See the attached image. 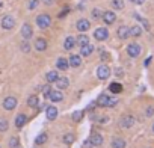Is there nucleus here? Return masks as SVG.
<instances>
[{"instance_id":"f257e3e1","label":"nucleus","mask_w":154,"mask_h":148,"mask_svg":"<svg viewBox=\"0 0 154 148\" xmlns=\"http://www.w3.org/2000/svg\"><path fill=\"white\" fill-rule=\"evenodd\" d=\"M36 24H38V27H41V29H47V27L51 24V18H50V15H47V14H41V15H38V18H36Z\"/></svg>"},{"instance_id":"f03ea898","label":"nucleus","mask_w":154,"mask_h":148,"mask_svg":"<svg viewBox=\"0 0 154 148\" xmlns=\"http://www.w3.org/2000/svg\"><path fill=\"white\" fill-rule=\"evenodd\" d=\"M97 76H98V79H101V80H107L109 76H110V68H109L107 65H100V66L97 68Z\"/></svg>"},{"instance_id":"7ed1b4c3","label":"nucleus","mask_w":154,"mask_h":148,"mask_svg":"<svg viewBox=\"0 0 154 148\" xmlns=\"http://www.w3.org/2000/svg\"><path fill=\"white\" fill-rule=\"evenodd\" d=\"M107 36H109V32H107L106 27H98L94 32V38L97 41H104V39H107Z\"/></svg>"},{"instance_id":"20e7f679","label":"nucleus","mask_w":154,"mask_h":148,"mask_svg":"<svg viewBox=\"0 0 154 148\" xmlns=\"http://www.w3.org/2000/svg\"><path fill=\"white\" fill-rule=\"evenodd\" d=\"M14 26H15V21H14V18H12L11 15H5V17L2 18V27H3V29L9 30V29H12Z\"/></svg>"},{"instance_id":"39448f33","label":"nucleus","mask_w":154,"mask_h":148,"mask_svg":"<svg viewBox=\"0 0 154 148\" xmlns=\"http://www.w3.org/2000/svg\"><path fill=\"white\" fill-rule=\"evenodd\" d=\"M127 53H128V56H131V57H137V56L140 54V47H139V44H128Z\"/></svg>"},{"instance_id":"423d86ee","label":"nucleus","mask_w":154,"mask_h":148,"mask_svg":"<svg viewBox=\"0 0 154 148\" xmlns=\"http://www.w3.org/2000/svg\"><path fill=\"white\" fill-rule=\"evenodd\" d=\"M3 107L6 110H12L17 107V98L15 97H6L5 101H3Z\"/></svg>"},{"instance_id":"0eeeda50","label":"nucleus","mask_w":154,"mask_h":148,"mask_svg":"<svg viewBox=\"0 0 154 148\" xmlns=\"http://www.w3.org/2000/svg\"><path fill=\"white\" fill-rule=\"evenodd\" d=\"M101 18H103V21H104L106 24H113L115 20H116V15H115V12L107 11V12H104V14L101 15Z\"/></svg>"},{"instance_id":"6e6552de","label":"nucleus","mask_w":154,"mask_h":148,"mask_svg":"<svg viewBox=\"0 0 154 148\" xmlns=\"http://www.w3.org/2000/svg\"><path fill=\"white\" fill-rule=\"evenodd\" d=\"M75 27H77V30H79V32H86V30L91 27V23H89L88 20L82 18V20H79V21H77Z\"/></svg>"},{"instance_id":"1a4fd4ad","label":"nucleus","mask_w":154,"mask_h":148,"mask_svg":"<svg viewBox=\"0 0 154 148\" xmlns=\"http://www.w3.org/2000/svg\"><path fill=\"white\" fill-rule=\"evenodd\" d=\"M32 33H33V30H32V26L30 24H23V27H21V36L24 38V39H29V38H32Z\"/></svg>"},{"instance_id":"9d476101","label":"nucleus","mask_w":154,"mask_h":148,"mask_svg":"<svg viewBox=\"0 0 154 148\" xmlns=\"http://www.w3.org/2000/svg\"><path fill=\"white\" fill-rule=\"evenodd\" d=\"M116 33H118V38H119V39H127V38L130 36V27L121 26V27L116 30Z\"/></svg>"},{"instance_id":"9b49d317","label":"nucleus","mask_w":154,"mask_h":148,"mask_svg":"<svg viewBox=\"0 0 154 148\" xmlns=\"http://www.w3.org/2000/svg\"><path fill=\"white\" fill-rule=\"evenodd\" d=\"M45 116H47V119H48V121L56 119V116H57V109H56L54 106H48V107H47V110H45Z\"/></svg>"},{"instance_id":"f8f14e48","label":"nucleus","mask_w":154,"mask_h":148,"mask_svg":"<svg viewBox=\"0 0 154 148\" xmlns=\"http://www.w3.org/2000/svg\"><path fill=\"white\" fill-rule=\"evenodd\" d=\"M133 124H134V118H133L131 115H124V116H122V119H121V125H122V127L130 128Z\"/></svg>"},{"instance_id":"ddd939ff","label":"nucleus","mask_w":154,"mask_h":148,"mask_svg":"<svg viewBox=\"0 0 154 148\" xmlns=\"http://www.w3.org/2000/svg\"><path fill=\"white\" fill-rule=\"evenodd\" d=\"M35 48H36L38 51H44V50L47 48V41H45L44 38L35 39Z\"/></svg>"},{"instance_id":"4468645a","label":"nucleus","mask_w":154,"mask_h":148,"mask_svg":"<svg viewBox=\"0 0 154 148\" xmlns=\"http://www.w3.org/2000/svg\"><path fill=\"white\" fill-rule=\"evenodd\" d=\"M92 51H94V45H91L89 42L80 47V54H82V56H89Z\"/></svg>"},{"instance_id":"2eb2a0df","label":"nucleus","mask_w":154,"mask_h":148,"mask_svg":"<svg viewBox=\"0 0 154 148\" xmlns=\"http://www.w3.org/2000/svg\"><path fill=\"white\" fill-rule=\"evenodd\" d=\"M48 98H50L51 101L57 103V101H62L63 95H62V92H60V91L57 89V91H51V92H50V95H48Z\"/></svg>"},{"instance_id":"dca6fc26","label":"nucleus","mask_w":154,"mask_h":148,"mask_svg":"<svg viewBox=\"0 0 154 148\" xmlns=\"http://www.w3.org/2000/svg\"><path fill=\"white\" fill-rule=\"evenodd\" d=\"M91 143H92V146H100V145L103 143V137H101V134H98V133H92V136H91Z\"/></svg>"},{"instance_id":"f3484780","label":"nucleus","mask_w":154,"mask_h":148,"mask_svg":"<svg viewBox=\"0 0 154 148\" xmlns=\"http://www.w3.org/2000/svg\"><path fill=\"white\" fill-rule=\"evenodd\" d=\"M68 63H69L71 66H79V65L82 63V57H80L79 54H71V57L68 59Z\"/></svg>"},{"instance_id":"a211bd4d","label":"nucleus","mask_w":154,"mask_h":148,"mask_svg":"<svg viewBox=\"0 0 154 148\" xmlns=\"http://www.w3.org/2000/svg\"><path fill=\"white\" fill-rule=\"evenodd\" d=\"M26 121H27V116L23 115V113H20V115L15 118V127H17V128H23V125L26 124Z\"/></svg>"},{"instance_id":"6ab92c4d","label":"nucleus","mask_w":154,"mask_h":148,"mask_svg":"<svg viewBox=\"0 0 154 148\" xmlns=\"http://www.w3.org/2000/svg\"><path fill=\"white\" fill-rule=\"evenodd\" d=\"M56 66H57L59 69L65 71V69H68L69 63H68V60H66L65 57H59V59H57V62H56Z\"/></svg>"},{"instance_id":"aec40b11","label":"nucleus","mask_w":154,"mask_h":148,"mask_svg":"<svg viewBox=\"0 0 154 148\" xmlns=\"http://www.w3.org/2000/svg\"><path fill=\"white\" fill-rule=\"evenodd\" d=\"M74 45H75V39L72 36H66V39L63 42V48L65 50H71V48H74Z\"/></svg>"},{"instance_id":"412c9836","label":"nucleus","mask_w":154,"mask_h":148,"mask_svg":"<svg viewBox=\"0 0 154 148\" xmlns=\"http://www.w3.org/2000/svg\"><path fill=\"white\" fill-rule=\"evenodd\" d=\"M45 79H47L48 83H53V82H56V80L59 79V72H57V71H50V72H47Z\"/></svg>"},{"instance_id":"4be33fe9","label":"nucleus","mask_w":154,"mask_h":148,"mask_svg":"<svg viewBox=\"0 0 154 148\" xmlns=\"http://www.w3.org/2000/svg\"><path fill=\"white\" fill-rule=\"evenodd\" d=\"M56 85H57V88H59V89H65V88H68L69 82H68V79H66V77H59V79L56 80Z\"/></svg>"},{"instance_id":"5701e85b","label":"nucleus","mask_w":154,"mask_h":148,"mask_svg":"<svg viewBox=\"0 0 154 148\" xmlns=\"http://www.w3.org/2000/svg\"><path fill=\"white\" fill-rule=\"evenodd\" d=\"M109 89H110L112 94H119V92H122V85L118 83V82H113V83L109 86Z\"/></svg>"},{"instance_id":"b1692460","label":"nucleus","mask_w":154,"mask_h":148,"mask_svg":"<svg viewBox=\"0 0 154 148\" xmlns=\"http://www.w3.org/2000/svg\"><path fill=\"white\" fill-rule=\"evenodd\" d=\"M107 101H109V97H107L106 94H101V95L98 97V100H97V106L106 107V106H107Z\"/></svg>"},{"instance_id":"393cba45","label":"nucleus","mask_w":154,"mask_h":148,"mask_svg":"<svg viewBox=\"0 0 154 148\" xmlns=\"http://www.w3.org/2000/svg\"><path fill=\"white\" fill-rule=\"evenodd\" d=\"M112 148H125V140L119 139V137H115L112 140Z\"/></svg>"},{"instance_id":"a878e982","label":"nucleus","mask_w":154,"mask_h":148,"mask_svg":"<svg viewBox=\"0 0 154 148\" xmlns=\"http://www.w3.org/2000/svg\"><path fill=\"white\" fill-rule=\"evenodd\" d=\"M38 103H39V100H38L36 95H32V97H29V100H27V106H29V107H36Z\"/></svg>"},{"instance_id":"bb28decb","label":"nucleus","mask_w":154,"mask_h":148,"mask_svg":"<svg viewBox=\"0 0 154 148\" xmlns=\"http://www.w3.org/2000/svg\"><path fill=\"white\" fill-rule=\"evenodd\" d=\"M45 142H47V133H41V134H38L36 139H35V143H38V145H42V143H45Z\"/></svg>"},{"instance_id":"cd10ccee","label":"nucleus","mask_w":154,"mask_h":148,"mask_svg":"<svg viewBox=\"0 0 154 148\" xmlns=\"http://www.w3.org/2000/svg\"><path fill=\"white\" fill-rule=\"evenodd\" d=\"M75 42H77V44H79V45L82 47V45H85V44H88V42H89V38H88L86 35H83V33H82L79 38L75 39Z\"/></svg>"},{"instance_id":"c85d7f7f","label":"nucleus","mask_w":154,"mask_h":148,"mask_svg":"<svg viewBox=\"0 0 154 148\" xmlns=\"http://www.w3.org/2000/svg\"><path fill=\"white\" fill-rule=\"evenodd\" d=\"M140 33H142V29L139 27V26H133L131 29H130V36H140Z\"/></svg>"},{"instance_id":"c756f323","label":"nucleus","mask_w":154,"mask_h":148,"mask_svg":"<svg viewBox=\"0 0 154 148\" xmlns=\"http://www.w3.org/2000/svg\"><path fill=\"white\" fill-rule=\"evenodd\" d=\"M74 139H75V136L71 134V133H66V134L63 136V142H65L66 145H71V143L74 142Z\"/></svg>"},{"instance_id":"7c9ffc66","label":"nucleus","mask_w":154,"mask_h":148,"mask_svg":"<svg viewBox=\"0 0 154 148\" xmlns=\"http://www.w3.org/2000/svg\"><path fill=\"white\" fill-rule=\"evenodd\" d=\"M82 118H83V112H82V110H75V112L72 113V119H74L75 122H79Z\"/></svg>"},{"instance_id":"2f4dec72","label":"nucleus","mask_w":154,"mask_h":148,"mask_svg":"<svg viewBox=\"0 0 154 148\" xmlns=\"http://www.w3.org/2000/svg\"><path fill=\"white\" fill-rule=\"evenodd\" d=\"M112 6L115 9H122L124 8V2L122 0H112Z\"/></svg>"},{"instance_id":"473e14b6","label":"nucleus","mask_w":154,"mask_h":148,"mask_svg":"<svg viewBox=\"0 0 154 148\" xmlns=\"http://www.w3.org/2000/svg\"><path fill=\"white\" fill-rule=\"evenodd\" d=\"M8 130V121L5 118H0V131H6Z\"/></svg>"},{"instance_id":"72a5a7b5","label":"nucleus","mask_w":154,"mask_h":148,"mask_svg":"<svg viewBox=\"0 0 154 148\" xmlns=\"http://www.w3.org/2000/svg\"><path fill=\"white\" fill-rule=\"evenodd\" d=\"M50 92H51V86H50V85H45V86L42 88V95L47 98V97L50 95Z\"/></svg>"},{"instance_id":"f704fd0d","label":"nucleus","mask_w":154,"mask_h":148,"mask_svg":"<svg viewBox=\"0 0 154 148\" xmlns=\"http://www.w3.org/2000/svg\"><path fill=\"white\" fill-rule=\"evenodd\" d=\"M9 146H11V148H17V146H18V137H11Z\"/></svg>"},{"instance_id":"c9c22d12","label":"nucleus","mask_w":154,"mask_h":148,"mask_svg":"<svg viewBox=\"0 0 154 148\" xmlns=\"http://www.w3.org/2000/svg\"><path fill=\"white\" fill-rule=\"evenodd\" d=\"M115 104H118V100H116V98H109V101H107V106H106V107H113Z\"/></svg>"},{"instance_id":"e433bc0d","label":"nucleus","mask_w":154,"mask_h":148,"mask_svg":"<svg viewBox=\"0 0 154 148\" xmlns=\"http://www.w3.org/2000/svg\"><path fill=\"white\" fill-rule=\"evenodd\" d=\"M101 15H103V14H101V11H100V9H94V11H92V17H94L95 20H97V18H100Z\"/></svg>"},{"instance_id":"4c0bfd02","label":"nucleus","mask_w":154,"mask_h":148,"mask_svg":"<svg viewBox=\"0 0 154 148\" xmlns=\"http://www.w3.org/2000/svg\"><path fill=\"white\" fill-rule=\"evenodd\" d=\"M21 50H23L24 53H27V51L30 50V47H29V44H27V42H24V44H21Z\"/></svg>"},{"instance_id":"58836bf2","label":"nucleus","mask_w":154,"mask_h":148,"mask_svg":"<svg viewBox=\"0 0 154 148\" xmlns=\"http://www.w3.org/2000/svg\"><path fill=\"white\" fill-rule=\"evenodd\" d=\"M38 3H39L38 0H32V2H30V5H29V8H30V9H35V8L38 6Z\"/></svg>"},{"instance_id":"ea45409f","label":"nucleus","mask_w":154,"mask_h":148,"mask_svg":"<svg viewBox=\"0 0 154 148\" xmlns=\"http://www.w3.org/2000/svg\"><path fill=\"white\" fill-rule=\"evenodd\" d=\"M152 113H154V109H152V107H148V109H146V115H148V116H151Z\"/></svg>"},{"instance_id":"a19ab883","label":"nucleus","mask_w":154,"mask_h":148,"mask_svg":"<svg viewBox=\"0 0 154 148\" xmlns=\"http://www.w3.org/2000/svg\"><path fill=\"white\" fill-rule=\"evenodd\" d=\"M83 148H92V143H91V140H86V142H85V145H83Z\"/></svg>"},{"instance_id":"79ce46f5","label":"nucleus","mask_w":154,"mask_h":148,"mask_svg":"<svg viewBox=\"0 0 154 148\" xmlns=\"http://www.w3.org/2000/svg\"><path fill=\"white\" fill-rule=\"evenodd\" d=\"M131 2H133V3H136V5H142V3L145 2V0H131Z\"/></svg>"},{"instance_id":"37998d69","label":"nucleus","mask_w":154,"mask_h":148,"mask_svg":"<svg viewBox=\"0 0 154 148\" xmlns=\"http://www.w3.org/2000/svg\"><path fill=\"white\" fill-rule=\"evenodd\" d=\"M101 59H103V60L109 59V54H107V53H101Z\"/></svg>"},{"instance_id":"c03bdc74","label":"nucleus","mask_w":154,"mask_h":148,"mask_svg":"<svg viewBox=\"0 0 154 148\" xmlns=\"http://www.w3.org/2000/svg\"><path fill=\"white\" fill-rule=\"evenodd\" d=\"M66 12H68V8H65V9L62 11V14H60L59 17H65V15H66Z\"/></svg>"},{"instance_id":"a18cd8bd","label":"nucleus","mask_w":154,"mask_h":148,"mask_svg":"<svg viewBox=\"0 0 154 148\" xmlns=\"http://www.w3.org/2000/svg\"><path fill=\"white\" fill-rule=\"evenodd\" d=\"M149 63H151V57H148V59H146V60H145V65H146V66H148V65H149Z\"/></svg>"},{"instance_id":"49530a36","label":"nucleus","mask_w":154,"mask_h":148,"mask_svg":"<svg viewBox=\"0 0 154 148\" xmlns=\"http://www.w3.org/2000/svg\"><path fill=\"white\" fill-rule=\"evenodd\" d=\"M42 2H44V3H47V5H51L53 0H42Z\"/></svg>"},{"instance_id":"de8ad7c7","label":"nucleus","mask_w":154,"mask_h":148,"mask_svg":"<svg viewBox=\"0 0 154 148\" xmlns=\"http://www.w3.org/2000/svg\"><path fill=\"white\" fill-rule=\"evenodd\" d=\"M152 131H154V125H152Z\"/></svg>"}]
</instances>
